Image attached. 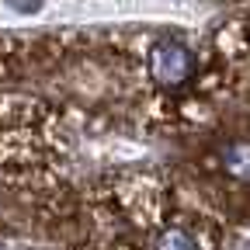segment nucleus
I'll use <instances>...</instances> for the list:
<instances>
[{"instance_id": "obj_1", "label": "nucleus", "mask_w": 250, "mask_h": 250, "mask_svg": "<svg viewBox=\"0 0 250 250\" xmlns=\"http://www.w3.org/2000/svg\"><path fill=\"white\" fill-rule=\"evenodd\" d=\"M94 250H219L223 208L160 177L108 181L90 195Z\"/></svg>"}]
</instances>
